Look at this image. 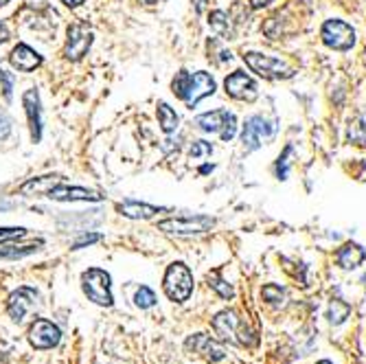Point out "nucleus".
<instances>
[{"label": "nucleus", "mask_w": 366, "mask_h": 364, "mask_svg": "<svg viewBox=\"0 0 366 364\" xmlns=\"http://www.w3.org/2000/svg\"><path fill=\"white\" fill-rule=\"evenodd\" d=\"M9 62L16 71L31 73L38 66H42V55L38 51H34L29 44H16L11 55H9Z\"/></svg>", "instance_id": "16"}, {"label": "nucleus", "mask_w": 366, "mask_h": 364, "mask_svg": "<svg viewBox=\"0 0 366 364\" xmlns=\"http://www.w3.org/2000/svg\"><path fill=\"white\" fill-rule=\"evenodd\" d=\"M206 281H208V288L215 290V292H218L222 298L230 300V298L235 296V290H233V285H230V283H226V281L222 279L220 270H213V272H208V275H206Z\"/></svg>", "instance_id": "25"}, {"label": "nucleus", "mask_w": 366, "mask_h": 364, "mask_svg": "<svg viewBox=\"0 0 366 364\" xmlns=\"http://www.w3.org/2000/svg\"><path fill=\"white\" fill-rule=\"evenodd\" d=\"M90 46H93V31H90V29L81 22L71 24L68 31H66L64 57L71 59V62H79V59L88 53Z\"/></svg>", "instance_id": "10"}, {"label": "nucleus", "mask_w": 366, "mask_h": 364, "mask_svg": "<svg viewBox=\"0 0 366 364\" xmlns=\"http://www.w3.org/2000/svg\"><path fill=\"white\" fill-rule=\"evenodd\" d=\"M22 103L26 110L29 128H31V138H34V143H40V138H42V106H40L38 90L36 88L26 90L24 97H22Z\"/></svg>", "instance_id": "15"}, {"label": "nucleus", "mask_w": 366, "mask_h": 364, "mask_svg": "<svg viewBox=\"0 0 366 364\" xmlns=\"http://www.w3.org/2000/svg\"><path fill=\"white\" fill-rule=\"evenodd\" d=\"M226 95L237 99V101H255L259 97V88L257 81L246 73V71H235L224 79Z\"/></svg>", "instance_id": "11"}, {"label": "nucleus", "mask_w": 366, "mask_h": 364, "mask_svg": "<svg viewBox=\"0 0 366 364\" xmlns=\"http://www.w3.org/2000/svg\"><path fill=\"white\" fill-rule=\"evenodd\" d=\"M292 156H294V147L288 145V147L283 149V154L279 156V161H277V178H279V180H288L290 167H292Z\"/></svg>", "instance_id": "26"}, {"label": "nucleus", "mask_w": 366, "mask_h": 364, "mask_svg": "<svg viewBox=\"0 0 366 364\" xmlns=\"http://www.w3.org/2000/svg\"><path fill=\"white\" fill-rule=\"evenodd\" d=\"M163 290H165L167 298L173 300V303L189 300V296L193 294V275H191V270L182 261L171 263L167 268V272H165Z\"/></svg>", "instance_id": "3"}, {"label": "nucleus", "mask_w": 366, "mask_h": 364, "mask_svg": "<svg viewBox=\"0 0 366 364\" xmlns=\"http://www.w3.org/2000/svg\"><path fill=\"white\" fill-rule=\"evenodd\" d=\"M0 364H5V360H0Z\"/></svg>", "instance_id": "45"}, {"label": "nucleus", "mask_w": 366, "mask_h": 364, "mask_svg": "<svg viewBox=\"0 0 366 364\" xmlns=\"http://www.w3.org/2000/svg\"><path fill=\"white\" fill-rule=\"evenodd\" d=\"M208 24H210V29L215 31L218 36H222V38H233V22H230V16L226 14V11H220V9H215V11H210V16H208Z\"/></svg>", "instance_id": "21"}, {"label": "nucleus", "mask_w": 366, "mask_h": 364, "mask_svg": "<svg viewBox=\"0 0 366 364\" xmlns=\"http://www.w3.org/2000/svg\"><path fill=\"white\" fill-rule=\"evenodd\" d=\"M156 114H158V123H161V130H163L165 134H171V132H176V128H178V123H180V118H178L176 110H173L169 103L161 101V103H158V108H156Z\"/></svg>", "instance_id": "23"}, {"label": "nucleus", "mask_w": 366, "mask_h": 364, "mask_svg": "<svg viewBox=\"0 0 366 364\" xmlns=\"http://www.w3.org/2000/svg\"><path fill=\"white\" fill-rule=\"evenodd\" d=\"M62 3L66 5V7H79L83 0H62Z\"/></svg>", "instance_id": "39"}, {"label": "nucleus", "mask_w": 366, "mask_h": 364, "mask_svg": "<svg viewBox=\"0 0 366 364\" xmlns=\"http://www.w3.org/2000/svg\"><path fill=\"white\" fill-rule=\"evenodd\" d=\"M9 3V0H0V7H3V5H7Z\"/></svg>", "instance_id": "43"}, {"label": "nucleus", "mask_w": 366, "mask_h": 364, "mask_svg": "<svg viewBox=\"0 0 366 364\" xmlns=\"http://www.w3.org/2000/svg\"><path fill=\"white\" fill-rule=\"evenodd\" d=\"M101 235L99 233H83L77 241H73V248L71 251H79L83 246H90V244H95V241H99Z\"/></svg>", "instance_id": "32"}, {"label": "nucleus", "mask_w": 366, "mask_h": 364, "mask_svg": "<svg viewBox=\"0 0 366 364\" xmlns=\"http://www.w3.org/2000/svg\"><path fill=\"white\" fill-rule=\"evenodd\" d=\"M9 40V31H7V26L5 24H0V44H5Z\"/></svg>", "instance_id": "38"}, {"label": "nucleus", "mask_w": 366, "mask_h": 364, "mask_svg": "<svg viewBox=\"0 0 366 364\" xmlns=\"http://www.w3.org/2000/svg\"><path fill=\"white\" fill-rule=\"evenodd\" d=\"M215 226V218L210 216H185V218H169L158 222V231L171 235H200Z\"/></svg>", "instance_id": "7"}, {"label": "nucleus", "mask_w": 366, "mask_h": 364, "mask_svg": "<svg viewBox=\"0 0 366 364\" xmlns=\"http://www.w3.org/2000/svg\"><path fill=\"white\" fill-rule=\"evenodd\" d=\"M243 62H246L248 69L255 71L257 75H261L263 79H288L294 75V71L283 62V59L265 55V53L248 51V53H243Z\"/></svg>", "instance_id": "5"}, {"label": "nucleus", "mask_w": 366, "mask_h": 364, "mask_svg": "<svg viewBox=\"0 0 366 364\" xmlns=\"http://www.w3.org/2000/svg\"><path fill=\"white\" fill-rule=\"evenodd\" d=\"M362 283H364V285H366V275H364V277H362Z\"/></svg>", "instance_id": "44"}, {"label": "nucleus", "mask_w": 366, "mask_h": 364, "mask_svg": "<svg viewBox=\"0 0 366 364\" xmlns=\"http://www.w3.org/2000/svg\"><path fill=\"white\" fill-rule=\"evenodd\" d=\"M26 235V228H20V226H7V228H0V244L3 241H14V239H20Z\"/></svg>", "instance_id": "30"}, {"label": "nucleus", "mask_w": 366, "mask_h": 364, "mask_svg": "<svg viewBox=\"0 0 366 364\" xmlns=\"http://www.w3.org/2000/svg\"><path fill=\"white\" fill-rule=\"evenodd\" d=\"M36 303H38V292L34 288H18L9 294L7 298V314L14 323H22L26 318V314H31L34 308H36Z\"/></svg>", "instance_id": "12"}, {"label": "nucleus", "mask_w": 366, "mask_h": 364, "mask_svg": "<svg viewBox=\"0 0 366 364\" xmlns=\"http://www.w3.org/2000/svg\"><path fill=\"white\" fill-rule=\"evenodd\" d=\"M0 81H3V93L7 99H11V90H14V75H9L7 71L0 69Z\"/></svg>", "instance_id": "35"}, {"label": "nucleus", "mask_w": 366, "mask_h": 364, "mask_svg": "<svg viewBox=\"0 0 366 364\" xmlns=\"http://www.w3.org/2000/svg\"><path fill=\"white\" fill-rule=\"evenodd\" d=\"M191 3H193L195 14H202V11L206 9V3H208V0H191Z\"/></svg>", "instance_id": "37"}, {"label": "nucleus", "mask_w": 366, "mask_h": 364, "mask_svg": "<svg viewBox=\"0 0 366 364\" xmlns=\"http://www.w3.org/2000/svg\"><path fill=\"white\" fill-rule=\"evenodd\" d=\"M270 3H274V0H250V7H253V9H263V7H268Z\"/></svg>", "instance_id": "36"}, {"label": "nucleus", "mask_w": 366, "mask_h": 364, "mask_svg": "<svg viewBox=\"0 0 366 364\" xmlns=\"http://www.w3.org/2000/svg\"><path fill=\"white\" fill-rule=\"evenodd\" d=\"M274 130H277V126H274L272 121H268L261 114H255V116H250L246 121V123H243L241 143H243V147H246L248 151H255V149H259L263 145V141L274 136Z\"/></svg>", "instance_id": "8"}, {"label": "nucleus", "mask_w": 366, "mask_h": 364, "mask_svg": "<svg viewBox=\"0 0 366 364\" xmlns=\"http://www.w3.org/2000/svg\"><path fill=\"white\" fill-rule=\"evenodd\" d=\"M213 329H215L218 340L222 343H230L239 347H257L259 343L257 331H253L233 310H224L213 318Z\"/></svg>", "instance_id": "2"}, {"label": "nucleus", "mask_w": 366, "mask_h": 364, "mask_svg": "<svg viewBox=\"0 0 366 364\" xmlns=\"http://www.w3.org/2000/svg\"><path fill=\"white\" fill-rule=\"evenodd\" d=\"M364 259H366L364 248L353 244V241H349V244H345L338 253H335V261H338V266L345 270H355L357 266H362Z\"/></svg>", "instance_id": "19"}, {"label": "nucleus", "mask_w": 366, "mask_h": 364, "mask_svg": "<svg viewBox=\"0 0 366 364\" xmlns=\"http://www.w3.org/2000/svg\"><path fill=\"white\" fill-rule=\"evenodd\" d=\"M210 169H213V165H210V167H208V165H204V167H202V169H200V173H208V171H210Z\"/></svg>", "instance_id": "40"}, {"label": "nucleus", "mask_w": 366, "mask_h": 364, "mask_svg": "<svg viewBox=\"0 0 366 364\" xmlns=\"http://www.w3.org/2000/svg\"><path fill=\"white\" fill-rule=\"evenodd\" d=\"M156 294H154V290H149L147 285H141L138 288V292H136V296H134V303L141 308V310H149V308H154L156 305Z\"/></svg>", "instance_id": "27"}, {"label": "nucleus", "mask_w": 366, "mask_h": 364, "mask_svg": "<svg viewBox=\"0 0 366 364\" xmlns=\"http://www.w3.org/2000/svg\"><path fill=\"white\" fill-rule=\"evenodd\" d=\"M112 279H110V275L106 270H101V268H88L83 275H81V290H83V294L93 300V303H97V305H101V308H110L112 303H114V298H112V292H110V283Z\"/></svg>", "instance_id": "4"}, {"label": "nucleus", "mask_w": 366, "mask_h": 364, "mask_svg": "<svg viewBox=\"0 0 366 364\" xmlns=\"http://www.w3.org/2000/svg\"><path fill=\"white\" fill-rule=\"evenodd\" d=\"M26 336H29V343H31L34 349L46 351V349H53L59 345V340H62V331H59V327L46 318H36L31 323V327H29Z\"/></svg>", "instance_id": "9"}, {"label": "nucleus", "mask_w": 366, "mask_h": 364, "mask_svg": "<svg viewBox=\"0 0 366 364\" xmlns=\"http://www.w3.org/2000/svg\"><path fill=\"white\" fill-rule=\"evenodd\" d=\"M349 314H351L349 303H345V300H340V298H333V300L329 303L327 318H329L331 325H340V323H345V320L349 318Z\"/></svg>", "instance_id": "24"}, {"label": "nucleus", "mask_w": 366, "mask_h": 364, "mask_svg": "<svg viewBox=\"0 0 366 364\" xmlns=\"http://www.w3.org/2000/svg\"><path fill=\"white\" fill-rule=\"evenodd\" d=\"M349 141H353V143H364L366 141V126H364L362 118H357V123L349 128Z\"/></svg>", "instance_id": "31"}, {"label": "nucleus", "mask_w": 366, "mask_h": 364, "mask_svg": "<svg viewBox=\"0 0 366 364\" xmlns=\"http://www.w3.org/2000/svg\"><path fill=\"white\" fill-rule=\"evenodd\" d=\"M316 364H333V362H329V360H320V362H316Z\"/></svg>", "instance_id": "42"}, {"label": "nucleus", "mask_w": 366, "mask_h": 364, "mask_svg": "<svg viewBox=\"0 0 366 364\" xmlns=\"http://www.w3.org/2000/svg\"><path fill=\"white\" fill-rule=\"evenodd\" d=\"M59 182H64L59 176H42V178H34L24 182V185L20 187V193L22 196H49V191L53 187H57Z\"/></svg>", "instance_id": "20"}, {"label": "nucleus", "mask_w": 366, "mask_h": 364, "mask_svg": "<svg viewBox=\"0 0 366 364\" xmlns=\"http://www.w3.org/2000/svg\"><path fill=\"white\" fill-rule=\"evenodd\" d=\"M9 134H11V121L3 110H0V141H7Z\"/></svg>", "instance_id": "34"}, {"label": "nucleus", "mask_w": 366, "mask_h": 364, "mask_svg": "<svg viewBox=\"0 0 366 364\" xmlns=\"http://www.w3.org/2000/svg\"><path fill=\"white\" fill-rule=\"evenodd\" d=\"M171 90H173V95L185 101L189 108H195L202 99L215 93V79H213L206 71H198L193 75L187 71H180V73H176V77L171 81Z\"/></svg>", "instance_id": "1"}, {"label": "nucleus", "mask_w": 366, "mask_h": 364, "mask_svg": "<svg viewBox=\"0 0 366 364\" xmlns=\"http://www.w3.org/2000/svg\"><path fill=\"white\" fill-rule=\"evenodd\" d=\"M320 38L333 51H349L355 44V29L345 20H327L320 29Z\"/></svg>", "instance_id": "6"}, {"label": "nucleus", "mask_w": 366, "mask_h": 364, "mask_svg": "<svg viewBox=\"0 0 366 364\" xmlns=\"http://www.w3.org/2000/svg\"><path fill=\"white\" fill-rule=\"evenodd\" d=\"M141 3H145V5H154V3H158V0H141Z\"/></svg>", "instance_id": "41"}, {"label": "nucleus", "mask_w": 366, "mask_h": 364, "mask_svg": "<svg viewBox=\"0 0 366 364\" xmlns=\"http://www.w3.org/2000/svg\"><path fill=\"white\" fill-rule=\"evenodd\" d=\"M46 198L57 200V202H77V200H81V202H101L103 200V196L99 191L83 189V187H68V185H64V182H59L57 187H53Z\"/></svg>", "instance_id": "14"}, {"label": "nucleus", "mask_w": 366, "mask_h": 364, "mask_svg": "<svg viewBox=\"0 0 366 364\" xmlns=\"http://www.w3.org/2000/svg\"><path fill=\"white\" fill-rule=\"evenodd\" d=\"M213 154V145L210 143H206V141H195L193 145H191V149H189V156L191 158H204V156H210Z\"/></svg>", "instance_id": "29"}, {"label": "nucleus", "mask_w": 366, "mask_h": 364, "mask_svg": "<svg viewBox=\"0 0 366 364\" xmlns=\"http://www.w3.org/2000/svg\"><path fill=\"white\" fill-rule=\"evenodd\" d=\"M116 211L121 216L130 218V220H149V218H154L156 213H163L165 208L151 206V204H145V202H136V200H123V202L116 204Z\"/></svg>", "instance_id": "17"}, {"label": "nucleus", "mask_w": 366, "mask_h": 364, "mask_svg": "<svg viewBox=\"0 0 366 364\" xmlns=\"http://www.w3.org/2000/svg\"><path fill=\"white\" fill-rule=\"evenodd\" d=\"M185 347H187L189 351H193V353L206 358L208 362H220V360L226 358V349H224L218 340L208 338L206 333H195V336L187 338Z\"/></svg>", "instance_id": "13"}, {"label": "nucleus", "mask_w": 366, "mask_h": 364, "mask_svg": "<svg viewBox=\"0 0 366 364\" xmlns=\"http://www.w3.org/2000/svg\"><path fill=\"white\" fill-rule=\"evenodd\" d=\"M233 112L228 110H213V112H204L195 118V126L202 130V132H210V134H215V132H222L224 126H226V121L230 118Z\"/></svg>", "instance_id": "18"}, {"label": "nucleus", "mask_w": 366, "mask_h": 364, "mask_svg": "<svg viewBox=\"0 0 366 364\" xmlns=\"http://www.w3.org/2000/svg\"><path fill=\"white\" fill-rule=\"evenodd\" d=\"M235 132H237V116L235 114H230V118L226 121V126H224V130L220 132V136H222V141H233V136H235Z\"/></svg>", "instance_id": "33"}, {"label": "nucleus", "mask_w": 366, "mask_h": 364, "mask_svg": "<svg viewBox=\"0 0 366 364\" xmlns=\"http://www.w3.org/2000/svg\"><path fill=\"white\" fill-rule=\"evenodd\" d=\"M261 294H263V298L270 303V305H283V300H285V290L279 288V285H274V283L263 285Z\"/></svg>", "instance_id": "28"}, {"label": "nucleus", "mask_w": 366, "mask_h": 364, "mask_svg": "<svg viewBox=\"0 0 366 364\" xmlns=\"http://www.w3.org/2000/svg\"><path fill=\"white\" fill-rule=\"evenodd\" d=\"M42 244H44L42 239H38L36 244H29V246H14L11 241H3V244H0V259H18V257H26V255L36 253Z\"/></svg>", "instance_id": "22"}]
</instances>
